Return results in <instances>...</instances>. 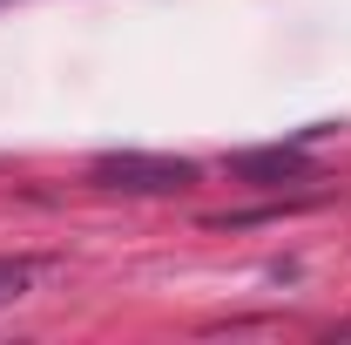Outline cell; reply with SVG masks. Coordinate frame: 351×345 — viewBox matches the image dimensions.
<instances>
[{
    "label": "cell",
    "mask_w": 351,
    "mask_h": 345,
    "mask_svg": "<svg viewBox=\"0 0 351 345\" xmlns=\"http://www.w3.org/2000/svg\"><path fill=\"white\" fill-rule=\"evenodd\" d=\"M34 271H41L34 258H0V304L27 298V285H34Z\"/></svg>",
    "instance_id": "3957f363"
},
{
    "label": "cell",
    "mask_w": 351,
    "mask_h": 345,
    "mask_svg": "<svg viewBox=\"0 0 351 345\" xmlns=\"http://www.w3.org/2000/svg\"><path fill=\"white\" fill-rule=\"evenodd\" d=\"M298 170H304V156H298V149H250V156H237V176H250V183L298 176Z\"/></svg>",
    "instance_id": "7a4b0ae2"
},
{
    "label": "cell",
    "mask_w": 351,
    "mask_h": 345,
    "mask_svg": "<svg viewBox=\"0 0 351 345\" xmlns=\"http://www.w3.org/2000/svg\"><path fill=\"white\" fill-rule=\"evenodd\" d=\"M88 183L122 190V197H176L196 183V163L189 156H149V149H108L88 163Z\"/></svg>",
    "instance_id": "6da1fadb"
}]
</instances>
